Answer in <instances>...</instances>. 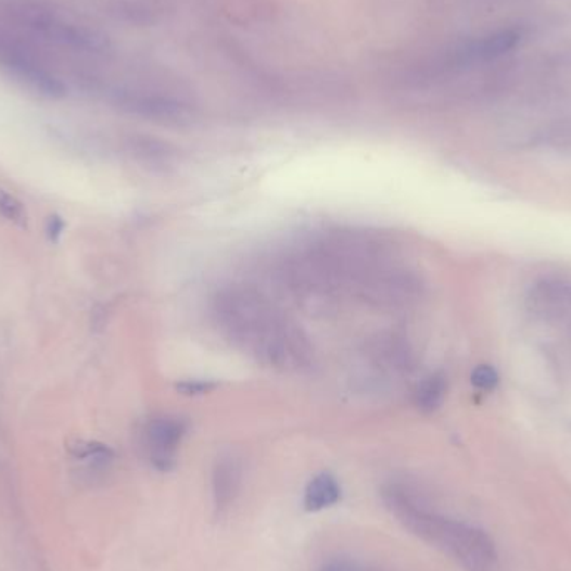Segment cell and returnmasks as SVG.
Listing matches in <instances>:
<instances>
[{
    "label": "cell",
    "instance_id": "obj_1",
    "mask_svg": "<svg viewBox=\"0 0 571 571\" xmlns=\"http://www.w3.org/2000/svg\"><path fill=\"white\" fill-rule=\"evenodd\" d=\"M211 315L219 333L234 346L279 371H297L312 355V341L293 321L246 286L217 291Z\"/></svg>",
    "mask_w": 571,
    "mask_h": 571
},
{
    "label": "cell",
    "instance_id": "obj_2",
    "mask_svg": "<svg viewBox=\"0 0 571 571\" xmlns=\"http://www.w3.org/2000/svg\"><path fill=\"white\" fill-rule=\"evenodd\" d=\"M0 24L33 40L46 52L96 54L102 40L73 12L51 0H0Z\"/></svg>",
    "mask_w": 571,
    "mask_h": 571
},
{
    "label": "cell",
    "instance_id": "obj_3",
    "mask_svg": "<svg viewBox=\"0 0 571 571\" xmlns=\"http://www.w3.org/2000/svg\"><path fill=\"white\" fill-rule=\"evenodd\" d=\"M384 498L391 511L416 535L442 545L468 567L481 568L496 560L495 543L473 524L421 510L398 486L384 492Z\"/></svg>",
    "mask_w": 571,
    "mask_h": 571
},
{
    "label": "cell",
    "instance_id": "obj_4",
    "mask_svg": "<svg viewBox=\"0 0 571 571\" xmlns=\"http://www.w3.org/2000/svg\"><path fill=\"white\" fill-rule=\"evenodd\" d=\"M0 69L34 94L48 99L67 96V84L48 52L33 40L0 24Z\"/></svg>",
    "mask_w": 571,
    "mask_h": 571
},
{
    "label": "cell",
    "instance_id": "obj_5",
    "mask_svg": "<svg viewBox=\"0 0 571 571\" xmlns=\"http://www.w3.org/2000/svg\"><path fill=\"white\" fill-rule=\"evenodd\" d=\"M353 294L381 309H399L420 300L423 284L413 272L383 263L358 282Z\"/></svg>",
    "mask_w": 571,
    "mask_h": 571
},
{
    "label": "cell",
    "instance_id": "obj_6",
    "mask_svg": "<svg viewBox=\"0 0 571 571\" xmlns=\"http://www.w3.org/2000/svg\"><path fill=\"white\" fill-rule=\"evenodd\" d=\"M188 424L176 416H157L142 430V449L152 468L170 471L176 467V456L186 436Z\"/></svg>",
    "mask_w": 571,
    "mask_h": 571
},
{
    "label": "cell",
    "instance_id": "obj_7",
    "mask_svg": "<svg viewBox=\"0 0 571 571\" xmlns=\"http://www.w3.org/2000/svg\"><path fill=\"white\" fill-rule=\"evenodd\" d=\"M526 307L542 321H560L571 312V281L540 279L526 294Z\"/></svg>",
    "mask_w": 571,
    "mask_h": 571
},
{
    "label": "cell",
    "instance_id": "obj_8",
    "mask_svg": "<svg viewBox=\"0 0 571 571\" xmlns=\"http://www.w3.org/2000/svg\"><path fill=\"white\" fill-rule=\"evenodd\" d=\"M366 356L372 365L391 372L408 371L415 361L409 341L402 334L391 331L369 338L366 343Z\"/></svg>",
    "mask_w": 571,
    "mask_h": 571
},
{
    "label": "cell",
    "instance_id": "obj_9",
    "mask_svg": "<svg viewBox=\"0 0 571 571\" xmlns=\"http://www.w3.org/2000/svg\"><path fill=\"white\" fill-rule=\"evenodd\" d=\"M241 483V465L234 456H221L213 471L214 503L219 511L231 507Z\"/></svg>",
    "mask_w": 571,
    "mask_h": 571
},
{
    "label": "cell",
    "instance_id": "obj_10",
    "mask_svg": "<svg viewBox=\"0 0 571 571\" xmlns=\"http://www.w3.org/2000/svg\"><path fill=\"white\" fill-rule=\"evenodd\" d=\"M343 496L340 481L334 474L322 471L312 478L304 490L303 507L309 513H318V511L328 510V508L337 507Z\"/></svg>",
    "mask_w": 571,
    "mask_h": 571
},
{
    "label": "cell",
    "instance_id": "obj_11",
    "mask_svg": "<svg viewBox=\"0 0 571 571\" xmlns=\"http://www.w3.org/2000/svg\"><path fill=\"white\" fill-rule=\"evenodd\" d=\"M448 391V380L443 372L424 378L415 391V405L423 413L436 411L443 405Z\"/></svg>",
    "mask_w": 571,
    "mask_h": 571
},
{
    "label": "cell",
    "instance_id": "obj_12",
    "mask_svg": "<svg viewBox=\"0 0 571 571\" xmlns=\"http://www.w3.org/2000/svg\"><path fill=\"white\" fill-rule=\"evenodd\" d=\"M520 42V34L515 29H502L498 33L490 34L486 39L481 40L474 48L478 58L495 59L510 52L511 49L517 48Z\"/></svg>",
    "mask_w": 571,
    "mask_h": 571
},
{
    "label": "cell",
    "instance_id": "obj_13",
    "mask_svg": "<svg viewBox=\"0 0 571 571\" xmlns=\"http://www.w3.org/2000/svg\"><path fill=\"white\" fill-rule=\"evenodd\" d=\"M0 214L8 219V221L14 223V225L27 226V213L26 207L21 201L15 198L11 192L0 188Z\"/></svg>",
    "mask_w": 571,
    "mask_h": 571
},
{
    "label": "cell",
    "instance_id": "obj_14",
    "mask_svg": "<svg viewBox=\"0 0 571 571\" xmlns=\"http://www.w3.org/2000/svg\"><path fill=\"white\" fill-rule=\"evenodd\" d=\"M499 377L495 368L488 365H480L471 372V384L481 391H492L498 386Z\"/></svg>",
    "mask_w": 571,
    "mask_h": 571
},
{
    "label": "cell",
    "instance_id": "obj_15",
    "mask_svg": "<svg viewBox=\"0 0 571 571\" xmlns=\"http://www.w3.org/2000/svg\"><path fill=\"white\" fill-rule=\"evenodd\" d=\"M543 141L551 148L571 149V124L546 130Z\"/></svg>",
    "mask_w": 571,
    "mask_h": 571
},
{
    "label": "cell",
    "instance_id": "obj_16",
    "mask_svg": "<svg viewBox=\"0 0 571 571\" xmlns=\"http://www.w3.org/2000/svg\"><path fill=\"white\" fill-rule=\"evenodd\" d=\"M65 221L59 214H52L49 216L48 223H46V236H48L51 243H58L61 236L64 234Z\"/></svg>",
    "mask_w": 571,
    "mask_h": 571
},
{
    "label": "cell",
    "instance_id": "obj_17",
    "mask_svg": "<svg viewBox=\"0 0 571 571\" xmlns=\"http://www.w3.org/2000/svg\"><path fill=\"white\" fill-rule=\"evenodd\" d=\"M322 571H344L343 568L338 567V564H328V567L322 568Z\"/></svg>",
    "mask_w": 571,
    "mask_h": 571
}]
</instances>
